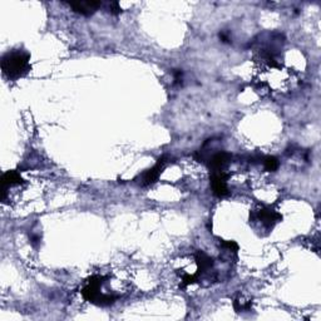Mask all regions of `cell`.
<instances>
[{"label":"cell","instance_id":"cell-2","mask_svg":"<svg viewBox=\"0 0 321 321\" xmlns=\"http://www.w3.org/2000/svg\"><path fill=\"white\" fill-rule=\"evenodd\" d=\"M106 278L102 276H93L88 280L87 285L84 286V289L82 290V295L86 298L87 301L93 304H97V305H111L115 301V296H111V295H107L101 292V287L104 284Z\"/></svg>","mask_w":321,"mask_h":321},{"label":"cell","instance_id":"cell-4","mask_svg":"<svg viewBox=\"0 0 321 321\" xmlns=\"http://www.w3.org/2000/svg\"><path fill=\"white\" fill-rule=\"evenodd\" d=\"M255 218L257 221H260L263 224V226L266 229L271 230L275 226V224H277L278 221H281V215L277 213L274 210H270V208H261V210L256 211L255 212Z\"/></svg>","mask_w":321,"mask_h":321},{"label":"cell","instance_id":"cell-3","mask_svg":"<svg viewBox=\"0 0 321 321\" xmlns=\"http://www.w3.org/2000/svg\"><path fill=\"white\" fill-rule=\"evenodd\" d=\"M227 178H229V176L224 171H212V174H211V187H212L213 195L217 197H225L229 195Z\"/></svg>","mask_w":321,"mask_h":321},{"label":"cell","instance_id":"cell-7","mask_svg":"<svg viewBox=\"0 0 321 321\" xmlns=\"http://www.w3.org/2000/svg\"><path fill=\"white\" fill-rule=\"evenodd\" d=\"M230 157V154L226 152H218L213 154L210 159V168L212 171H222V168L229 163Z\"/></svg>","mask_w":321,"mask_h":321},{"label":"cell","instance_id":"cell-1","mask_svg":"<svg viewBox=\"0 0 321 321\" xmlns=\"http://www.w3.org/2000/svg\"><path fill=\"white\" fill-rule=\"evenodd\" d=\"M30 54L24 50H12L2 59V70L9 79H18L30 70Z\"/></svg>","mask_w":321,"mask_h":321},{"label":"cell","instance_id":"cell-5","mask_svg":"<svg viewBox=\"0 0 321 321\" xmlns=\"http://www.w3.org/2000/svg\"><path fill=\"white\" fill-rule=\"evenodd\" d=\"M102 5L101 2H72L69 3V7L74 10L75 13L83 14V15H91L98 10V8Z\"/></svg>","mask_w":321,"mask_h":321},{"label":"cell","instance_id":"cell-11","mask_svg":"<svg viewBox=\"0 0 321 321\" xmlns=\"http://www.w3.org/2000/svg\"><path fill=\"white\" fill-rule=\"evenodd\" d=\"M108 10L112 14H115V15L122 12V9H121V7H119V3H118V2L108 3Z\"/></svg>","mask_w":321,"mask_h":321},{"label":"cell","instance_id":"cell-6","mask_svg":"<svg viewBox=\"0 0 321 321\" xmlns=\"http://www.w3.org/2000/svg\"><path fill=\"white\" fill-rule=\"evenodd\" d=\"M165 158H161L158 162H157V165L154 166V167H152L151 170L146 171L145 173H143L142 176V184L143 186H149L152 184H154V182L158 179L159 174L162 173V170H163V166H165Z\"/></svg>","mask_w":321,"mask_h":321},{"label":"cell","instance_id":"cell-9","mask_svg":"<svg viewBox=\"0 0 321 321\" xmlns=\"http://www.w3.org/2000/svg\"><path fill=\"white\" fill-rule=\"evenodd\" d=\"M22 182H23V178H22L21 174L16 172V171H8L2 177L3 191L7 190L8 187H12V186L21 185Z\"/></svg>","mask_w":321,"mask_h":321},{"label":"cell","instance_id":"cell-10","mask_svg":"<svg viewBox=\"0 0 321 321\" xmlns=\"http://www.w3.org/2000/svg\"><path fill=\"white\" fill-rule=\"evenodd\" d=\"M264 166L267 171H270V172H274V171H276L278 168V161H277V158H275V157H272V156L265 157Z\"/></svg>","mask_w":321,"mask_h":321},{"label":"cell","instance_id":"cell-8","mask_svg":"<svg viewBox=\"0 0 321 321\" xmlns=\"http://www.w3.org/2000/svg\"><path fill=\"white\" fill-rule=\"evenodd\" d=\"M196 263L198 265V272L197 275H195V277H197L199 274H205L207 272L211 267L213 266V260L207 256L206 253H204L202 251H198L196 255Z\"/></svg>","mask_w":321,"mask_h":321}]
</instances>
